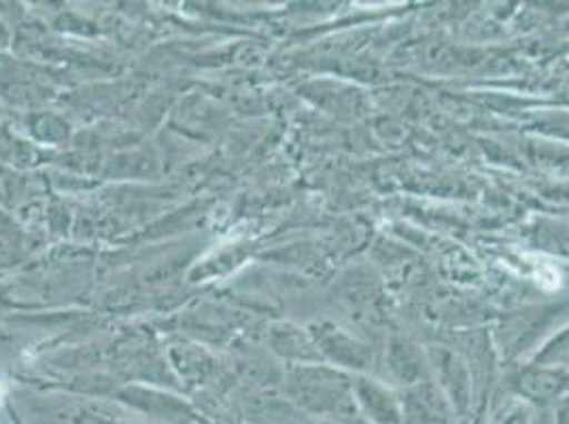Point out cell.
<instances>
[{"mask_svg":"<svg viewBox=\"0 0 569 424\" xmlns=\"http://www.w3.org/2000/svg\"><path fill=\"white\" fill-rule=\"evenodd\" d=\"M291 382L293 397L300 407L321 418V423L359 416L353 395V377L330 367H312L300 370Z\"/></svg>","mask_w":569,"mask_h":424,"instance_id":"cell-1","label":"cell"},{"mask_svg":"<svg viewBox=\"0 0 569 424\" xmlns=\"http://www.w3.org/2000/svg\"><path fill=\"white\" fill-rule=\"evenodd\" d=\"M400 403L402 424H459L451 403L436 382L426 380L403 388Z\"/></svg>","mask_w":569,"mask_h":424,"instance_id":"cell-2","label":"cell"},{"mask_svg":"<svg viewBox=\"0 0 569 424\" xmlns=\"http://www.w3.org/2000/svg\"><path fill=\"white\" fill-rule=\"evenodd\" d=\"M357 414L370 424H402V403L389 386L375 377L353 376Z\"/></svg>","mask_w":569,"mask_h":424,"instance_id":"cell-3","label":"cell"},{"mask_svg":"<svg viewBox=\"0 0 569 424\" xmlns=\"http://www.w3.org/2000/svg\"><path fill=\"white\" fill-rule=\"evenodd\" d=\"M431 359L438 376V388L451 403L457 418L459 421L472 418V382L466 365L447 351H433Z\"/></svg>","mask_w":569,"mask_h":424,"instance_id":"cell-4","label":"cell"},{"mask_svg":"<svg viewBox=\"0 0 569 424\" xmlns=\"http://www.w3.org/2000/svg\"><path fill=\"white\" fill-rule=\"evenodd\" d=\"M317 344L321 346L323 354L340 367H349L357 374L370 370V363H372L370 346L361 344L356 337L336 327H321L317 333Z\"/></svg>","mask_w":569,"mask_h":424,"instance_id":"cell-5","label":"cell"},{"mask_svg":"<svg viewBox=\"0 0 569 424\" xmlns=\"http://www.w3.org/2000/svg\"><path fill=\"white\" fill-rule=\"evenodd\" d=\"M389 370L396 380L408 386H415L419 382H426V365L421 361V354L417 349L403 340H393L389 349Z\"/></svg>","mask_w":569,"mask_h":424,"instance_id":"cell-6","label":"cell"},{"mask_svg":"<svg viewBox=\"0 0 569 424\" xmlns=\"http://www.w3.org/2000/svg\"><path fill=\"white\" fill-rule=\"evenodd\" d=\"M527 423V414L522 412V407H512L506 410L503 414H499L498 424H525Z\"/></svg>","mask_w":569,"mask_h":424,"instance_id":"cell-7","label":"cell"},{"mask_svg":"<svg viewBox=\"0 0 569 424\" xmlns=\"http://www.w3.org/2000/svg\"><path fill=\"white\" fill-rule=\"evenodd\" d=\"M555 424H569V397H563L557 410V418Z\"/></svg>","mask_w":569,"mask_h":424,"instance_id":"cell-8","label":"cell"},{"mask_svg":"<svg viewBox=\"0 0 569 424\" xmlns=\"http://www.w3.org/2000/svg\"><path fill=\"white\" fill-rule=\"evenodd\" d=\"M319 424H370L366 423L361 416H356V418H347V421H323V423Z\"/></svg>","mask_w":569,"mask_h":424,"instance_id":"cell-9","label":"cell"}]
</instances>
